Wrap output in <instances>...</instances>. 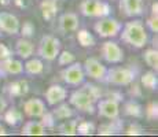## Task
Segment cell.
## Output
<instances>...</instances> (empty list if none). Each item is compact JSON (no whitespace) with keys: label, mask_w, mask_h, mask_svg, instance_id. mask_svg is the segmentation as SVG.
<instances>
[{"label":"cell","mask_w":158,"mask_h":137,"mask_svg":"<svg viewBox=\"0 0 158 137\" xmlns=\"http://www.w3.org/2000/svg\"><path fill=\"white\" fill-rule=\"evenodd\" d=\"M102 99V89L95 84H84L83 88H78L77 91L70 93L69 103L76 110L94 114L96 110V102Z\"/></svg>","instance_id":"6da1fadb"},{"label":"cell","mask_w":158,"mask_h":137,"mask_svg":"<svg viewBox=\"0 0 158 137\" xmlns=\"http://www.w3.org/2000/svg\"><path fill=\"white\" fill-rule=\"evenodd\" d=\"M121 40L125 44H129L135 48H143L148 41V34L144 29V25L142 21L133 19L127 22L121 27Z\"/></svg>","instance_id":"7a4b0ae2"},{"label":"cell","mask_w":158,"mask_h":137,"mask_svg":"<svg viewBox=\"0 0 158 137\" xmlns=\"http://www.w3.org/2000/svg\"><path fill=\"white\" fill-rule=\"evenodd\" d=\"M139 74L138 67H113L107 69L105 77V82L118 87H127L133 84Z\"/></svg>","instance_id":"3957f363"},{"label":"cell","mask_w":158,"mask_h":137,"mask_svg":"<svg viewBox=\"0 0 158 137\" xmlns=\"http://www.w3.org/2000/svg\"><path fill=\"white\" fill-rule=\"evenodd\" d=\"M60 52V41L52 34H45L41 37L39 42L37 54L41 59H45L48 62H52L56 59L58 54Z\"/></svg>","instance_id":"277c9868"},{"label":"cell","mask_w":158,"mask_h":137,"mask_svg":"<svg viewBox=\"0 0 158 137\" xmlns=\"http://www.w3.org/2000/svg\"><path fill=\"white\" fill-rule=\"evenodd\" d=\"M80 13L84 17L92 18L109 17L110 6H109V3L102 2V0H83L80 3Z\"/></svg>","instance_id":"5b68a950"},{"label":"cell","mask_w":158,"mask_h":137,"mask_svg":"<svg viewBox=\"0 0 158 137\" xmlns=\"http://www.w3.org/2000/svg\"><path fill=\"white\" fill-rule=\"evenodd\" d=\"M121 27H123V23L115 18L103 17L94 25V30L103 38H113L118 36V33L121 32Z\"/></svg>","instance_id":"8992f818"},{"label":"cell","mask_w":158,"mask_h":137,"mask_svg":"<svg viewBox=\"0 0 158 137\" xmlns=\"http://www.w3.org/2000/svg\"><path fill=\"white\" fill-rule=\"evenodd\" d=\"M60 77L68 85H73V87H78L85 80V73H84L83 65L80 62H73L68 65V67L63 69L60 71Z\"/></svg>","instance_id":"52a82bcc"},{"label":"cell","mask_w":158,"mask_h":137,"mask_svg":"<svg viewBox=\"0 0 158 137\" xmlns=\"http://www.w3.org/2000/svg\"><path fill=\"white\" fill-rule=\"evenodd\" d=\"M96 110H98V115L106 119H115L120 115V102L111 99V97H106V99H99L96 102Z\"/></svg>","instance_id":"ba28073f"},{"label":"cell","mask_w":158,"mask_h":137,"mask_svg":"<svg viewBox=\"0 0 158 137\" xmlns=\"http://www.w3.org/2000/svg\"><path fill=\"white\" fill-rule=\"evenodd\" d=\"M83 69H84L85 75H88L89 78L105 82V77H106V73H107V67H106V66L103 65L99 59H96V58H88L85 62H84Z\"/></svg>","instance_id":"9c48e42d"},{"label":"cell","mask_w":158,"mask_h":137,"mask_svg":"<svg viewBox=\"0 0 158 137\" xmlns=\"http://www.w3.org/2000/svg\"><path fill=\"white\" fill-rule=\"evenodd\" d=\"M102 58L107 63H121L124 60V51L117 42L114 41H105L101 48Z\"/></svg>","instance_id":"30bf717a"},{"label":"cell","mask_w":158,"mask_h":137,"mask_svg":"<svg viewBox=\"0 0 158 137\" xmlns=\"http://www.w3.org/2000/svg\"><path fill=\"white\" fill-rule=\"evenodd\" d=\"M23 73V63L14 58L0 60V77L6 78L7 75H19Z\"/></svg>","instance_id":"8fae6325"},{"label":"cell","mask_w":158,"mask_h":137,"mask_svg":"<svg viewBox=\"0 0 158 137\" xmlns=\"http://www.w3.org/2000/svg\"><path fill=\"white\" fill-rule=\"evenodd\" d=\"M19 19L10 13H0V30L7 34H18L19 33Z\"/></svg>","instance_id":"7c38bea8"},{"label":"cell","mask_w":158,"mask_h":137,"mask_svg":"<svg viewBox=\"0 0 158 137\" xmlns=\"http://www.w3.org/2000/svg\"><path fill=\"white\" fill-rule=\"evenodd\" d=\"M120 11L125 17H139L143 14V0H120Z\"/></svg>","instance_id":"4fadbf2b"},{"label":"cell","mask_w":158,"mask_h":137,"mask_svg":"<svg viewBox=\"0 0 158 137\" xmlns=\"http://www.w3.org/2000/svg\"><path fill=\"white\" fill-rule=\"evenodd\" d=\"M45 111H47L45 103L37 97L29 99L23 103V112L30 118H40Z\"/></svg>","instance_id":"5bb4252c"},{"label":"cell","mask_w":158,"mask_h":137,"mask_svg":"<svg viewBox=\"0 0 158 137\" xmlns=\"http://www.w3.org/2000/svg\"><path fill=\"white\" fill-rule=\"evenodd\" d=\"M66 96H68V91H66L63 87L56 85V84L51 85L44 93L45 102H47L50 106H56V104H59V103L65 102Z\"/></svg>","instance_id":"9a60e30c"},{"label":"cell","mask_w":158,"mask_h":137,"mask_svg":"<svg viewBox=\"0 0 158 137\" xmlns=\"http://www.w3.org/2000/svg\"><path fill=\"white\" fill-rule=\"evenodd\" d=\"M58 23H59V29L63 33H72L78 29L80 21H78V15L76 13H65L59 17Z\"/></svg>","instance_id":"2e32d148"},{"label":"cell","mask_w":158,"mask_h":137,"mask_svg":"<svg viewBox=\"0 0 158 137\" xmlns=\"http://www.w3.org/2000/svg\"><path fill=\"white\" fill-rule=\"evenodd\" d=\"M15 52L22 59H29L35 52V45L29 38L22 37L15 42Z\"/></svg>","instance_id":"e0dca14e"},{"label":"cell","mask_w":158,"mask_h":137,"mask_svg":"<svg viewBox=\"0 0 158 137\" xmlns=\"http://www.w3.org/2000/svg\"><path fill=\"white\" fill-rule=\"evenodd\" d=\"M40 10L44 19L51 22V21L55 19L58 14V4L55 0H43L40 3Z\"/></svg>","instance_id":"ac0fdd59"},{"label":"cell","mask_w":158,"mask_h":137,"mask_svg":"<svg viewBox=\"0 0 158 137\" xmlns=\"http://www.w3.org/2000/svg\"><path fill=\"white\" fill-rule=\"evenodd\" d=\"M45 127L41 125V122H36V121H28L23 123L21 133L25 136H44L45 135Z\"/></svg>","instance_id":"d6986e66"},{"label":"cell","mask_w":158,"mask_h":137,"mask_svg":"<svg viewBox=\"0 0 158 137\" xmlns=\"http://www.w3.org/2000/svg\"><path fill=\"white\" fill-rule=\"evenodd\" d=\"M2 114H3V121L7 125H10V126H17V125L22 122V117H23L22 112L15 107H11L8 110L6 108Z\"/></svg>","instance_id":"ffe728a7"},{"label":"cell","mask_w":158,"mask_h":137,"mask_svg":"<svg viewBox=\"0 0 158 137\" xmlns=\"http://www.w3.org/2000/svg\"><path fill=\"white\" fill-rule=\"evenodd\" d=\"M7 91H8V93H10V96H14V97H19V96L26 95L29 91L28 81H25V80L13 81L10 85H8Z\"/></svg>","instance_id":"44dd1931"},{"label":"cell","mask_w":158,"mask_h":137,"mask_svg":"<svg viewBox=\"0 0 158 137\" xmlns=\"http://www.w3.org/2000/svg\"><path fill=\"white\" fill-rule=\"evenodd\" d=\"M121 129H123V122L118 118H115V119H110L109 123H103L102 126H99L98 135H102V136L115 135V133L121 132Z\"/></svg>","instance_id":"7402d4cb"},{"label":"cell","mask_w":158,"mask_h":137,"mask_svg":"<svg viewBox=\"0 0 158 137\" xmlns=\"http://www.w3.org/2000/svg\"><path fill=\"white\" fill-rule=\"evenodd\" d=\"M52 115L55 117V119H68V118H72L74 115V111H73L72 106L68 104V103H59L56 104V108L52 111Z\"/></svg>","instance_id":"603a6c76"},{"label":"cell","mask_w":158,"mask_h":137,"mask_svg":"<svg viewBox=\"0 0 158 137\" xmlns=\"http://www.w3.org/2000/svg\"><path fill=\"white\" fill-rule=\"evenodd\" d=\"M23 70L29 75H39L44 71V63L40 59H36V58L35 59H29L23 65Z\"/></svg>","instance_id":"cb8c5ba5"},{"label":"cell","mask_w":158,"mask_h":137,"mask_svg":"<svg viewBox=\"0 0 158 137\" xmlns=\"http://www.w3.org/2000/svg\"><path fill=\"white\" fill-rule=\"evenodd\" d=\"M77 122H78V119H70V118H68L66 121L63 119V122L59 125V127H58L59 135H63V136H74V135H77V133H76Z\"/></svg>","instance_id":"d4e9b609"},{"label":"cell","mask_w":158,"mask_h":137,"mask_svg":"<svg viewBox=\"0 0 158 137\" xmlns=\"http://www.w3.org/2000/svg\"><path fill=\"white\" fill-rule=\"evenodd\" d=\"M140 82L144 88L150 91H156L157 87H158V78H157V73L154 71H147L142 75L140 78Z\"/></svg>","instance_id":"484cf974"},{"label":"cell","mask_w":158,"mask_h":137,"mask_svg":"<svg viewBox=\"0 0 158 137\" xmlns=\"http://www.w3.org/2000/svg\"><path fill=\"white\" fill-rule=\"evenodd\" d=\"M143 59L146 62V65L148 67H151L153 70H158V51L156 48H150V50H146L143 54Z\"/></svg>","instance_id":"4316f807"},{"label":"cell","mask_w":158,"mask_h":137,"mask_svg":"<svg viewBox=\"0 0 158 137\" xmlns=\"http://www.w3.org/2000/svg\"><path fill=\"white\" fill-rule=\"evenodd\" d=\"M77 40L80 42L81 47H94L95 45V38H94V36L91 34L89 32H88L87 29H81L77 32Z\"/></svg>","instance_id":"83f0119b"},{"label":"cell","mask_w":158,"mask_h":137,"mask_svg":"<svg viewBox=\"0 0 158 137\" xmlns=\"http://www.w3.org/2000/svg\"><path fill=\"white\" fill-rule=\"evenodd\" d=\"M95 130H96L95 125L89 122V121H84V119H81V122H77V127H76V133L81 136H89Z\"/></svg>","instance_id":"f1b7e54d"},{"label":"cell","mask_w":158,"mask_h":137,"mask_svg":"<svg viewBox=\"0 0 158 137\" xmlns=\"http://www.w3.org/2000/svg\"><path fill=\"white\" fill-rule=\"evenodd\" d=\"M124 110H125V114L129 115V117H133V118H140L142 115H143V111H142V107L139 103L133 102V100H131V102L125 103V106H124Z\"/></svg>","instance_id":"f546056e"},{"label":"cell","mask_w":158,"mask_h":137,"mask_svg":"<svg viewBox=\"0 0 158 137\" xmlns=\"http://www.w3.org/2000/svg\"><path fill=\"white\" fill-rule=\"evenodd\" d=\"M74 60H76V56L70 51H62V52L58 54V63L60 66H68L74 62Z\"/></svg>","instance_id":"4dcf8cb0"},{"label":"cell","mask_w":158,"mask_h":137,"mask_svg":"<svg viewBox=\"0 0 158 137\" xmlns=\"http://www.w3.org/2000/svg\"><path fill=\"white\" fill-rule=\"evenodd\" d=\"M41 125L45 127V129H54L55 127V117L52 115V112L45 111L43 115H41Z\"/></svg>","instance_id":"1f68e13d"},{"label":"cell","mask_w":158,"mask_h":137,"mask_svg":"<svg viewBox=\"0 0 158 137\" xmlns=\"http://www.w3.org/2000/svg\"><path fill=\"white\" fill-rule=\"evenodd\" d=\"M35 30H36V27L35 25H33L30 21H26V22H23V25L22 26H19V32H21V34H22V37H25V38H30L33 34H35Z\"/></svg>","instance_id":"d6a6232c"},{"label":"cell","mask_w":158,"mask_h":137,"mask_svg":"<svg viewBox=\"0 0 158 137\" xmlns=\"http://www.w3.org/2000/svg\"><path fill=\"white\" fill-rule=\"evenodd\" d=\"M146 115H147L148 119H157L158 118V104L157 102L150 103L146 108Z\"/></svg>","instance_id":"836d02e7"},{"label":"cell","mask_w":158,"mask_h":137,"mask_svg":"<svg viewBox=\"0 0 158 137\" xmlns=\"http://www.w3.org/2000/svg\"><path fill=\"white\" fill-rule=\"evenodd\" d=\"M143 127L140 126V125L138 123H132L128 126V129H127V135L128 136H139V135H143Z\"/></svg>","instance_id":"e575fe53"},{"label":"cell","mask_w":158,"mask_h":137,"mask_svg":"<svg viewBox=\"0 0 158 137\" xmlns=\"http://www.w3.org/2000/svg\"><path fill=\"white\" fill-rule=\"evenodd\" d=\"M146 25L148 26V29H150L153 33H157L158 32V17L151 15V17L146 21Z\"/></svg>","instance_id":"d590c367"},{"label":"cell","mask_w":158,"mask_h":137,"mask_svg":"<svg viewBox=\"0 0 158 137\" xmlns=\"http://www.w3.org/2000/svg\"><path fill=\"white\" fill-rule=\"evenodd\" d=\"M11 55H13V52H11L10 47H7L6 44L0 42V60L7 59V58H10Z\"/></svg>","instance_id":"8d00e7d4"},{"label":"cell","mask_w":158,"mask_h":137,"mask_svg":"<svg viewBox=\"0 0 158 137\" xmlns=\"http://www.w3.org/2000/svg\"><path fill=\"white\" fill-rule=\"evenodd\" d=\"M32 3V0H14V4L18 8H28Z\"/></svg>","instance_id":"74e56055"},{"label":"cell","mask_w":158,"mask_h":137,"mask_svg":"<svg viewBox=\"0 0 158 137\" xmlns=\"http://www.w3.org/2000/svg\"><path fill=\"white\" fill-rule=\"evenodd\" d=\"M129 93H131V96H133V99H135L136 96H140L142 93H140V88H139V85H138V84H135V85H133V87L131 88Z\"/></svg>","instance_id":"f35d334b"},{"label":"cell","mask_w":158,"mask_h":137,"mask_svg":"<svg viewBox=\"0 0 158 137\" xmlns=\"http://www.w3.org/2000/svg\"><path fill=\"white\" fill-rule=\"evenodd\" d=\"M107 97H111V99L117 100V102H121V100H123V95H121L120 92H111V93H109Z\"/></svg>","instance_id":"ab89813d"},{"label":"cell","mask_w":158,"mask_h":137,"mask_svg":"<svg viewBox=\"0 0 158 137\" xmlns=\"http://www.w3.org/2000/svg\"><path fill=\"white\" fill-rule=\"evenodd\" d=\"M6 108H7V100H6L3 96H0V114H2Z\"/></svg>","instance_id":"60d3db41"},{"label":"cell","mask_w":158,"mask_h":137,"mask_svg":"<svg viewBox=\"0 0 158 137\" xmlns=\"http://www.w3.org/2000/svg\"><path fill=\"white\" fill-rule=\"evenodd\" d=\"M151 15H154V17H158V3H153V6H151Z\"/></svg>","instance_id":"b9f144b4"},{"label":"cell","mask_w":158,"mask_h":137,"mask_svg":"<svg viewBox=\"0 0 158 137\" xmlns=\"http://www.w3.org/2000/svg\"><path fill=\"white\" fill-rule=\"evenodd\" d=\"M7 135V132H6V127L3 126L2 123H0V136H6Z\"/></svg>","instance_id":"7bdbcfd3"},{"label":"cell","mask_w":158,"mask_h":137,"mask_svg":"<svg viewBox=\"0 0 158 137\" xmlns=\"http://www.w3.org/2000/svg\"><path fill=\"white\" fill-rule=\"evenodd\" d=\"M11 3V0H0V6H8Z\"/></svg>","instance_id":"ee69618b"}]
</instances>
